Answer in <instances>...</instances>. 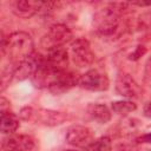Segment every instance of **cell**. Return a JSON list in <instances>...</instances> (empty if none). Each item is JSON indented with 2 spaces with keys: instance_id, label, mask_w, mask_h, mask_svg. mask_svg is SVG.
<instances>
[{
  "instance_id": "obj_12",
  "label": "cell",
  "mask_w": 151,
  "mask_h": 151,
  "mask_svg": "<svg viewBox=\"0 0 151 151\" xmlns=\"http://www.w3.org/2000/svg\"><path fill=\"white\" fill-rule=\"evenodd\" d=\"M116 91L125 98H137L142 90L130 74H119L116 80Z\"/></svg>"
},
{
  "instance_id": "obj_7",
  "label": "cell",
  "mask_w": 151,
  "mask_h": 151,
  "mask_svg": "<svg viewBox=\"0 0 151 151\" xmlns=\"http://www.w3.org/2000/svg\"><path fill=\"white\" fill-rule=\"evenodd\" d=\"M78 85L88 91H106L109 88L110 81L105 73L93 68L79 77Z\"/></svg>"
},
{
  "instance_id": "obj_17",
  "label": "cell",
  "mask_w": 151,
  "mask_h": 151,
  "mask_svg": "<svg viewBox=\"0 0 151 151\" xmlns=\"http://www.w3.org/2000/svg\"><path fill=\"white\" fill-rule=\"evenodd\" d=\"M90 150L91 151H112L111 139L109 137H106V136L100 137L93 143V145H92V147Z\"/></svg>"
},
{
  "instance_id": "obj_18",
  "label": "cell",
  "mask_w": 151,
  "mask_h": 151,
  "mask_svg": "<svg viewBox=\"0 0 151 151\" xmlns=\"http://www.w3.org/2000/svg\"><path fill=\"white\" fill-rule=\"evenodd\" d=\"M145 52H146V48H145L144 46H140V45H139V46H137L136 50L130 54L129 58H130L131 60H137V59H139L142 55H144Z\"/></svg>"
},
{
  "instance_id": "obj_9",
  "label": "cell",
  "mask_w": 151,
  "mask_h": 151,
  "mask_svg": "<svg viewBox=\"0 0 151 151\" xmlns=\"http://www.w3.org/2000/svg\"><path fill=\"white\" fill-rule=\"evenodd\" d=\"M78 83H79V77H77V74H74L73 72L66 70L63 72H58L54 76L52 83L48 86V90L54 94H60L71 90Z\"/></svg>"
},
{
  "instance_id": "obj_20",
  "label": "cell",
  "mask_w": 151,
  "mask_h": 151,
  "mask_svg": "<svg viewBox=\"0 0 151 151\" xmlns=\"http://www.w3.org/2000/svg\"><path fill=\"white\" fill-rule=\"evenodd\" d=\"M130 5H133V6H139V7H147V6H151V1H134V2H131Z\"/></svg>"
},
{
  "instance_id": "obj_1",
  "label": "cell",
  "mask_w": 151,
  "mask_h": 151,
  "mask_svg": "<svg viewBox=\"0 0 151 151\" xmlns=\"http://www.w3.org/2000/svg\"><path fill=\"white\" fill-rule=\"evenodd\" d=\"M1 52L2 55L7 53L11 64H14L17 66L34 53L33 39L28 33L22 31L13 32L7 38L2 34Z\"/></svg>"
},
{
  "instance_id": "obj_4",
  "label": "cell",
  "mask_w": 151,
  "mask_h": 151,
  "mask_svg": "<svg viewBox=\"0 0 151 151\" xmlns=\"http://www.w3.org/2000/svg\"><path fill=\"white\" fill-rule=\"evenodd\" d=\"M70 58L78 67H85L93 63L94 53L92 52L90 42L84 38H78L71 42Z\"/></svg>"
},
{
  "instance_id": "obj_2",
  "label": "cell",
  "mask_w": 151,
  "mask_h": 151,
  "mask_svg": "<svg viewBox=\"0 0 151 151\" xmlns=\"http://www.w3.org/2000/svg\"><path fill=\"white\" fill-rule=\"evenodd\" d=\"M129 5L127 2H111L98 9L93 17L94 29L101 35L113 34L119 26L123 9Z\"/></svg>"
},
{
  "instance_id": "obj_11",
  "label": "cell",
  "mask_w": 151,
  "mask_h": 151,
  "mask_svg": "<svg viewBox=\"0 0 151 151\" xmlns=\"http://www.w3.org/2000/svg\"><path fill=\"white\" fill-rule=\"evenodd\" d=\"M44 59H45V57H42L39 53L34 52L27 59H25L24 61H21L20 64L17 65L14 77L17 79H19V80H24V79H26L28 77L32 78L34 76V73L37 72V70L42 64Z\"/></svg>"
},
{
  "instance_id": "obj_6",
  "label": "cell",
  "mask_w": 151,
  "mask_h": 151,
  "mask_svg": "<svg viewBox=\"0 0 151 151\" xmlns=\"http://www.w3.org/2000/svg\"><path fill=\"white\" fill-rule=\"evenodd\" d=\"M73 38L72 32L70 28L63 24H54L50 27L48 32L42 39V46L47 50L52 47H59L65 46L67 42H70Z\"/></svg>"
},
{
  "instance_id": "obj_22",
  "label": "cell",
  "mask_w": 151,
  "mask_h": 151,
  "mask_svg": "<svg viewBox=\"0 0 151 151\" xmlns=\"http://www.w3.org/2000/svg\"><path fill=\"white\" fill-rule=\"evenodd\" d=\"M146 71L149 72V74H151V58L147 60L146 63Z\"/></svg>"
},
{
  "instance_id": "obj_10",
  "label": "cell",
  "mask_w": 151,
  "mask_h": 151,
  "mask_svg": "<svg viewBox=\"0 0 151 151\" xmlns=\"http://www.w3.org/2000/svg\"><path fill=\"white\" fill-rule=\"evenodd\" d=\"M2 151H31L34 139L28 134H8L1 142Z\"/></svg>"
},
{
  "instance_id": "obj_15",
  "label": "cell",
  "mask_w": 151,
  "mask_h": 151,
  "mask_svg": "<svg viewBox=\"0 0 151 151\" xmlns=\"http://www.w3.org/2000/svg\"><path fill=\"white\" fill-rule=\"evenodd\" d=\"M1 132L4 134H14V132L18 130L20 123L18 117L8 111H1Z\"/></svg>"
},
{
  "instance_id": "obj_5",
  "label": "cell",
  "mask_w": 151,
  "mask_h": 151,
  "mask_svg": "<svg viewBox=\"0 0 151 151\" xmlns=\"http://www.w3.org/2000/svg\"><path fill=\"white\" fill-rule=\"evenodd\" d=\"M66 142L76 147L91 149L96 139L94 133L90 127L83 125H73L67 129Z\"/></svg>"
},
{
  "instance_id": "obj_19",
  "label": "cell",
  "mask_w": 151,
  "mask_h": 151,
  "mask_svg": "<svg viewBox=\"0 0 151 151\" xmlns=\"http://www.w3.org/2000/svg\"><path fill=\"white\" fill-rule=\"evenodd\" d=\"M143 114H144V117L151 119V101L147 103V104H145V106L143 109Z\"/></svg>"
},
{
  "instance_id": "obj_13",
  "label": "cell",
  "mask_w": 151,
  "mask_h": 151,
  "mask_svg": "<svg viewBox=\"0 0 151 151\" xmlns=\"http://www.w3.org/2000/svg\"><path fill=\"white\" fill-rule=\"evenodd\" d=\"M33 119H38L39 122L48 126H55L64 123V120L66 119V114L63 112H57L51 110H38V111L33 110L32 120Z\"/></svg>"
},
{
  "instance_id": "obj_21",
  "label": "cell",
  "mask_w": 151,
  "mask_h": 151,
  "mask_svg": "<svg viewBox=\"0 0 151 151\" xmlns=\"http://www.w3.org/2000/svg\"><path fill=\"white\" fill-rule=\"evenodd\" d=\"M138 140L142 142V143H150L151 144V133H146V134L139 137Z\"/></svg>"
},
{
  "instance_id": "obj_16",
  "label": "cell",
  "mask_w": 151,
  "mask_h": 151,
  "mask_svg": "<svg viewBox=\"0 0 151 151\" xmlns=\"http://www.w3.org/2000/svg\"><path fill=\"white\" fill-rule=\"evenodd\" d=\"M111 109L113 112L119 114H126L137 110V105L131 100H117L111 103Z\"/></svg>"
},
{
  "instance_id": "obj_8",
  "label": "cell",
  "mask_w": 151,
  "mask_h": 151,
  "mask_svg": "<svg viewBox=\"0 0 151 151\" xmlns=\"http://www.w3.org/2000/svg\"><path fill=\"white\" fill-rule=\"evenodd\" d=\"M45 63L50 68L55 72L66 71L70 63V53L65 48V46L52 47L47 50V53L45 55Z\"/></svg>"
},
{
  "instance_id": "obj_14",
  "label": "cell",
  "mask_w": 151,
  "mask_h": 151,
  "mask_svg": "<svg viewBox=\"0 0 151 151\" xmlns=\"http://www.w3.org/2000/svg\"><path fill=\"white\" fill-rule=\"evenodd\" d=\"M87 112L99 124H106L111 120V111L104 104H91L87 107Z\"/></svg>"
},
{
  "instance_id": "obj_24",
  "label": "cell",
  "mask_w": 151,
  "mask_h": 151,
  "mask_svg": "<svg viewBox=\"0 0 151 151\" xmlns=\"http://www.w3.org/2000/svg\"><path fill=\"white\" fill-rule=\"evenodd\" d=\"M67 151H74V150H67Z\"/></svg>"
},
{
  "instance_id": "obj_3",
  "label": "cell",
  "mask_w": 151,
  "mask_h": 151,
  "mask_svg": "<svg viewBox=\"0 0 151 151\" xmlns=\"http://www.w3.org/2000/svg\"><path fill=\"white\" fill-rule=\"evenodd\" d=\"M55 2L51 1H33L18 0L12 4V12L20 18H31L38 13H46L53 9Z\"/></svg>"
},
{
  "instance_id": "obj_23",
  "label": "cell",
  "mask_w": 151,
  "mask_h": 151,
  "mask_svg": "<svg viewBox=\"0 0 151 151\" xmlns=\"http://www.w3.org/2000/svg\"><path fill=\"white\" fill-rule=\"evenodd\" d=\"M120 151H137V150L133 149V147H124V149H122Z\"/></svg>"
}]
</instances>
